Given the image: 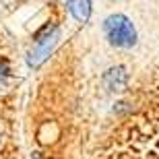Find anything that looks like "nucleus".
I'll list each match as a JSON object with an SVG mask.
<instances>
[{
  "label": "nucleus",
  "mask_w": 159,
  "mask_h": 159,
  "mask_svg": "<svg viewBox=\"0 0 159 159\" xmlns=\"http://www.w3.org/2000/svg\"><path fill=\"white\" fill-rule=\"evenodd\" d=\"M106 35L114 46H120V48H130V46H134V41H136L134 27L124 15H114V17L107 19Z\"/></svg>",
  "instance_id": "obj_1"
},
{
  "label": "nucleus",
  "mask_w": 159,
  "mask_h": 159,
  "mask_svg": "<svg viewBox=\"0 0 159 159\" xmlns=\"http://www.w3.org/2000/svg\"><path fill=\"white\" fill-rule=\"evenodd\" d=\"M68 11L75 15V19L87 21L91 15V6H89V0H68Z\"/></svg>",
  "instance_id": "obj_2"
},
{
  "label": "nucleus",
  "mask_w": 159,
  "mask_h": 159,
  "mask_svg": "<svg viewBox=\"0 0 159 159\" xmlns=\"http://www.w3.org/2000/svg\"><path fill=\"white\" fill-rule=\"evenodd\" d=\"M6 72H8V68L4 64H0V75H6Z\"/></svg>",
  "instance_id": "obj_3"
}]
</instances>
